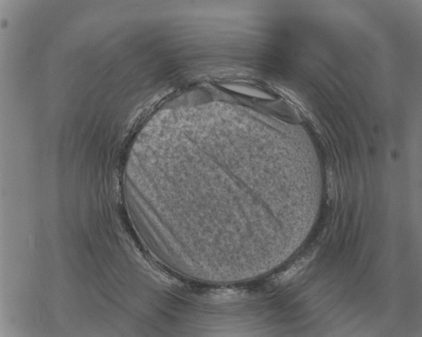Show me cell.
Masks as SVG:
<instances>
[{
    "label": "cell",
    "instance_id": "cell-1",
    "mask_svg": "<svg viewBox=\"0 0 422 337\" xmlns=\"http://www.w3.org/2000/svg\"><path fill=\"white\" fill-rule=\"evenodd\" d=\"M312 259V256H308L302 258L301 260L298 261L287 271L284 272V273L278 276L277 278H276V282H286L287 280L291 279V278L297 275L298 272L303 269V267L306 266V264H308V262Z\"/></svg>",
    "mask_w": 422,
    "mask_h": 337
}]
</instances>
